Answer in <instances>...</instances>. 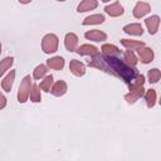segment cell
Returning <instances> with one entry per match:
<instances>
[{
  "mask_svg": "<svg viewBox=\"0 0 161 161\" xmlns=\"http://www.w3.org/2000/svg\"><path fill=\"white\" fill-rule=\"evenodd\" d=\"M143 97H145L146 106H147L148 108L155 107V104H156V102H157V92H156L155 89H152V88H151V89L145 91Z\"/></svg>",
  "mask_w": 161,
  "mask_h": 161,
  "instance_id": "cell-21",
  "label": "cell"
},
{
  "mask_svg": "<svg viewBox=\"0 0 161 161\" xmlns=\"http://www.w3.org/2000/svg\"><path fill=\"white\" fill-rule=\"evenodd\" d=\"M15 70H10L5 77H4V79L1 80V87H3V89L5 91V92H10L11 91V88H13V84H14V80H15Z\"/></svg>",
  "mask_w": 161,
  "mask_h": 161,
  "instance_id": "cell-19",
  "label": "cell"
},
{
  "mask_svg": "<svg viewBox=\"0 0 161 161\" xmlns=\"http://www.w3.org/2000/svg\"><path fill=\"white\" fill-rule=\"evenodd\" d=\"M53 79H54V78H53V75H52V74L45 75L44 78H42V82H40V84H39V88H40L42 91L47 92V93H50L52 86H53V83H54V80H53Z\"/></svg>",
  "mask_w": 161,
  "mask_h": 161,
  "instance_id": "cell-24",
  "label": "cell"
},
{
  "mask_svg": "<svg viewBox=\"0 0 161 161\" xmlns=\"http://www.w3.org/2000/svg\"><path fill=\"white\" fill-rule=\"evenodd\" d=\"M78 35L74 33H67L64 36V47L68 52H75V49L78 48Z\"/></svg>",
  "mask_w": 161,
  "mask_h": 161,
  "instance_id": "cell-7",
  "label": "cell"
},
{
  "mask_svg": "<svg viewBox=\"0 0 161 161\" xmlns=\"http://www.w3.org/2000/svg\"><path fill=\"white\" fill-rule=\"evenodd\" d=\"M145 91H146V89H145L143 87H141V88H138V89H135V91H130L128 93L125 94V99H126V102H127L128 104H133V103H136L141 97H143Z\"/></svg>",
  "mask_w": 161,
  "mask_h": 161,
  "instance_id": "cell-14",
  "label": "cell"
},
{
  "mask_svg": "<svg viewBox=\"0 0 161 161\" xmlns=\"http://www.w3.org/2000/svg\"><path fill=\"white\" fill-rule=\"evenodd\" d=\"M143 84H145V75H142V74L138 73L137 75H135L130 80V83L127 84V87H128V91H135V89H138V88L143 87Z\"/></svg>",
  "mask_w": 161,
  "mask_h": 161,
  "instance_id": "cell-22",
  "label": "cell"
},
{
  "mask_svg": "<svg viewBox=\"0 0 161 161\" xmlns=\"http://www.w3.org/2000/svg\"><path fill=\"white\" fill-rule=\"evenodd\" d=\"M47 73H48L47 64H39L33 70V78L34 79H42V78H44L47 75Z\"/></svg>",
  "mask_w": 161,
  "mask_h": 161,
  "instance_id": "cell-26",
  "label": "cell"
},
{
  "mask_svg": "<svg viewBox=\"0 0 161 161\" xmlns=\"http://www.w3.org/2000/svg\"><path fill=\"white\" fill-rule=\"evenodd\" d=\"M31 84H33V80H31L30 75H25L21 79L20 86L18 88V101H19V103H25L28 101Z\"/></svg>",
  "mask_w": 161,
  "mask_h": 161,
  "instance_id": "cell-3",
  "label": "cell"
},
{
  "mask_svg": "<svg viewBox=\"0 0 161 161\" xmlns=\"http://www.w3.org/2000/svg\"><path fill=\"white\" fill-rule=\"evenodd\" d=\"M64 58H62L60 55H55V57H52L47 60V67L50 68V69H54V70H60L64 68Z\"/></svg>",
  "mask_w": 161,
  "mask_h": 161,
  "instance_id": "cell-15",
  "label": "cell"
},
{
  "mask_svg": "<svg viewBox=\"0 0 161 161\" xmlns=\"http://www.w3.org/2000/svg\"><path fill=\"white\" fill-rule=\"evenodd\" d=\"M104 20H106V18L103 14H93V15L87 16L82 21V24L83 25H98V24H103Z\"/></svg>",
  "mask_w": 161,
  "mask_h": 161,
  "instance_id": "cell-20",
  "label": "cell"
},
{
  "mask_svg": "<svg viewBox=\"0 0 161 161\" xmlns=\"http://www.w3.org/2000/svg\"><path fill=\"white\" fill-rule=\"evenodd\" d=\"M97 6H98V0H82L77 6V11L86 13V11L94 10Z\"/></svg>",
  "mask_w": 161,
  "mask_h": 161,
  "instance_id": "cell-16",
  "label": "cell"
},
{
  "mask_svg": "<svg viewBox=\"0 0 161 161\" xmlns=\"http://www.w3.org/2000/svg\"><path fill=\"white\" fill-rule=\"evenodd\" d=\"M102 3H108V1H111V0H101Z\"/></svg>",
  "mask_w": 161,
  "mask_h": 161,
  "instance_id": "cell-31",
  "label": "cell"
},
{
  "mask_svg": "<svg viewBox=\"0 0 161 161\" xmlns=\"http://www.w3.org/2000/svg\"><path fill=\"white\" fill-rule=\"evenodd\" d=\"M20 4H29V3H31L33 0H18Z\"/></svg>",
  "mask_w": 161,
  "mask_h": 161,
  "instance_id": "cell-30",
  "label": "cell"
},
{
  "mask_svg": "<svg viewBox=\"0 0 161 161\" xmlns=\"http://www.w3.org/2000/svg\"><path fill=\"white\" fill-rule=\"evenodd\" d=\"M67 91H68V84H67V82L59 79V80H57L55 83H53L52 89H50V93H52L53 96H55V97H62V96H64V94L67 93Z\"/></svg>",
  "mask_w": 161,
  "mask_h": 161,
  "instance_id": "cell-12",
  "label": "cell"
},
{
  "mask_svg": "<svg viewBox=\"0 0 161 161\" xmlns=\"http://www.w3.org/2000/svg\"><path fill=\"white\" fill-rule=\"evenodd\" d=\"M58 45H59V39L55 34L53 33H48L43 36L42 39V50L45 54H53L58 50Z\"/></svg>",
  "mask_w": 161,
  "mask_h": 161,
  "instance_id": "cell-2",
  "label": "cell"
},
{
  "mask_svg": "<svg viewBox=\"0 0 161 161\" xmlns=\"http://www.w3.org/2000/svg\"><path fill=\"white\" fill-rule=\"evenodd\" d=\"M145 25L148 30V33L151 35H155L158 31V26H160V16L158 15H151L148 18L145 19Z\"/></svg>",
  "mask_w": 161,
  "mask_h": 161,
  "instance_id": "cell-6",
  "label": "cell"
},
{
  "mask_svg": "<svg viewBox=\"0 0 161 161\" xmlns=\"http://www.w3.org/2000/svg\"><path fill=\"white\" fill-rule=\"evenodd\" d=\"M150 11H151V5L148 3H146V1H137L136 5L133 6L132 14H133V16L136 19H141L145 15H147Z\"/></svg>",
  "mask_w": 161,
  "mask_h": 161,
  "instance_id": "cell-4",
  "label": "cell"
},
{
  "mask_svg": "<svg viewBox=\"0 0 161 161\" xmlns=\"http://www.w3.org/2000/svg\"><path fill=\"white\" fill-rule=\"evenodd\" d=\"M160 78H161V72H160L158 68H152V69L148 70V73H147V79H148L150 83L155 84V83H157V82L160 80Z\"/></svg>",
  "mask_w": 161,
  "mask_h": 161,
  "instance_id": "cell-28",
  "label": "cell"
},
{
  "mask_svg": "<svg viewBox=\"0 0 161 161\" xmlns=\"http://www.w3.org/2000/svg\"><path fill=\"white\" fill-rule=\"evenodd\" d=\"M123 60H125L127 64L132 65V67H136V64H137V62H138L137 55L135 54V52H133V50H130V49H127V50L123 53Z\"/></svg>",
  "mask_w": 161,
  "mask_h": 161,
  "instance_id": "cell-27",
  "label": "cell"
},
{
  "mask_svg": "<svg viewBox=\"0 0 161 161\" xmlns=\"http://www.w3.org/2000/svg\"><path fill=\"white\" fill-rule=\"evenodd\" d=\"M121 42V44L126 48V49H130V50H138L140 48H142V47H145L146 44H145V42H142V40H132V39H121L119 40Z\"/></svg>",
  "mask_w": 161,
  "mask_h": 161,
  "instance_id": "cell-17",
  "label": "cell"
},
{
  "mask_svg": "<svg viewBox=\"0 0 161 161\" xmlns=\"http://www.w3.org/2000/svg\"><path fill=\"white\" fill-rule=\"evenodd\" d=\"M57 1H65V0H57Z\"/></svg>",
  "mask_w": 161,
  "mask_h": 161,
  "instance_id": "cell-33",
  "label": "cell"
},
{
  "mask_svg": "<svg viewBox=\"0 0 161 161\" xmlns=\"http://www.w3.org/2000/svg\"><path fill=\"white\" fill-rule=\"evenodd\" d=\"M69 70L72 72V74H74L75 77H83L86 74V65L84 63H82L80 60L77 59H72L69 63Z\"/></svg>",
  "mask_w": 161,
  "mask_h": 161,
  "instance_id": "cell-10",
  "label": "cell"
},
{
  "mask_svg": "<svg viewBox=\"0 0 161 161\" xmlns=\"http://www.w3.org/2000/svg\"><path fill=\"white\" fill-rule=\"evenodd\" d=\"M88 65L92 68H97L104 73L112 74L123 80V83L126 84H128L130 80L138 74L136 67L127 64L119 57H109L103 55L101 53H98L94 57H91V59L88 60Z\"/></svg>",
  "mask_w": 161,
  "mask_h": 161,
  "instance_id": "cell-1",
  "label": "cell"
},
{
  "mask_svg": "<svg viewBox=\"0 0 161 161\" xmlns=\"http://www.w3.org/2000/svg\"><path fill=\"white\" fill-rule=\"evenodd\" d=\"M0 54H1V43H0Z\"/></svg>",
  "mask_w": 161,
  "mask_h": 161,
  "instance_id": "cell-32",
  "label": "cell"
},
{
  "mask_svg": "<svg viewBox=\"0 0 161 161\" xmlns=\"http://www.w3.org/2000/svg\"><path fill=\"white\" fill-rule=\"evenodd\" d=\"M14 64V57H6L0 60V77H3Z\"/></svg>",
  "mask_w": 161,
  "mask_h": 161,
  "instance_id": "cell-25",
  "label": "cell"
},
{
  "mask_svg": "<svg viewBox=\"0 0 161 161\" xmlns=\"http://www.w3.org/2000/svg\"><path fill=\"white\" fill-rule=\"evenodd\" d=\"M104 13L112 18H117L125 13V8L119 1H114V3H111L109 5L104 6Z\"/></svg>",
  "mask_w": 161,
  "mask_h": 161,
  "instance_id": "cell-5",
  "label": "cell"
},
{
  "mask_svg": "<svg viewBox=\"0 0 161 161\" xmlns=\"http://www.w3.org/2000/svg\"><path fill=\"white\" fill-rule=\"evenodd\" d=\"M6 103H8V99H6L5 94L0 92V111H1V109H4V108L6 107Z\"/></svg>",
  "mask_w": 161,
  "mask_h": 161,
  "instance_id": "cell-29",
  "label": "cell"
},
{
  "mask_svg": "<svg viewBox=\"0 0 161 161\" xmlns=\"http://www.w3.org/2000/svg\"><path fill=\"white\" fill-rule=\"evenodd\" d=\"M137 55H138L141 63L148 64V63H151V62L153 60L155 53H153V50H152L151 48H148V47L145 45V47H142V48H140V49L137 50Z\"/></svg>",
  "mask_w": 161,
  "mask_h": 161,
  "instance_id": "cell-8",
  "label": "cell"
},
{
  "mask_svg": "<svg viewBox=\"0 0 161 161\" xmlns=\"http://www.w3.org/2000/svg\"><path fill=\"white\" fill-rule=\"evenodd\" d=\"M29 98L34 103H39L42 101V93H40L39 84H35V83L31 84V88H30V92H29Z\"/></svg>",
  "mask_w": 161,
  "mask_h": 161,
  "instance_id": "cell-23",
  "label": "cell"
},
{
  "mask_svg": "<svg viewBox=\"0 0 161 161\" xmlns=\"http://www.w3.org/2000/svg\"><path fill=\"white\" fill-rule=\"evenodd\" d=\"M122 30L128 34V35H133V36H141L143 34V26L140 23H131L127 24L122 28Z\"/></svg>",
  "mask_w": 161,
  "mask_h": 161,
  "instance_id": "cell-11",
  "label": "cell"
},
{
  "mask_svg": "<svg viewBox=\"0 0 161 161\" xmlns=\"http://www.w3.org/2000/svg\"><path fill=\"white\" fill-rule=\"evenodd\" d=\"M101 54L109 55V57H119L122 55V52L118 49V47L113 44H103L101 48Z\"/></svg>",
  "mask_w": 161,
  "mask_h": 161,
  "instance_id": "cell-18",
  "label": "cell"
},
{
  "mask_svg": "<svg viewBox=\"0 0 161 161\" xmlns=\"http://www.w3.org/2000/svg\"><path fill=\"white\" fill-rule=\"evenodd\" d=\"M84 38L91 42H104L107 40V34L99 29H92L84 33Z\"/></svg>",
  "mask_w": 161,
  "mask_h": 161,
  "instance_id": "cell-9",
  "label": "cell"
},
{
  "mask_svg": "<svg viewBox=\"0 0 161 161\" xmlns=\"http://www.w3.org/2000/svg\"><path fill=\"white\" fill-rule=\"evenodd\" d=\"M77 54L79 55H88V57H94L99 53V49L94 45H91V44H82L80 47H78L75 49Z\"/></svg>",
  "mask_w": 161,
  "mask_h": 161,
  "instance_id": "cell-13",
  "label": "cell"
}]
</instances>
